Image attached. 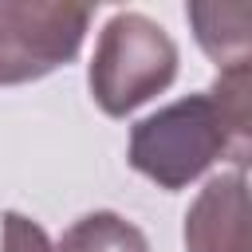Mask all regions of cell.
Here are the masks:
<instances>
[{"label": "cell", "instance_id": "obj_5", "mask_svg": "<svg viewBox=\"0 0 252 252\" xmlns=\"http://www.w3.org/2000/svg\"><path fill=\"white\" fill-rule=\"evenodd\" d=\"M205 94L213 98L220 122L224 158L240 169H252V55L224 63Z\"/></svg>", "mask_w": 252, "mask_h": 252}, {"label": "cell", "instance_id": "obj_8", "mask_svg": "<svg viewBox=\"0 0 252 252\" xmlns=\"http://www.w3.org/2000/svg\"><path fill=\"white\" fill-rule=\"evenodd\" d=\"M0 252H59L51 236L24 213H4V240Z\"/></svg>", "mask_w": 252, "mask_h": 252}, {"label": "cell", "instance_id": "obj_4", "mask_svg": "<svg viewBox=\"0 0 252 252\" xmlns=\"http://www.w3.org/2000/svg\"><path fill=\"white\" fill-rule=\"evenodd\" d=\"M189 252H252V189L240 173L213 177L185 213Z\"/></svg>", "mask_w": 252, "mask_h": 252}, {"label": "cell", "instance_id": "obj_1", "mask_svg": "<svg viewBox=\"0 0 252 252\" xmlns=\"http://www.w3.org/2000/svg\"><path fill=\"white\" fill-rule=\"evenodd\" d=\"M177 75V47L161 24L142 12H118L98 35L91 59V94L110 114L122 118Z\"/></svg>", "mask_w": 252, "mask_h": 252}, {"label": "cell", "instance_id": "obj_7", "mask_svg": "<svg viewBox=\"0 0 252 252\" xmlns=\"http://www.w3.org/2000/svg\"><path fill=\"white\" fill-rule=\"evenodd\" d=\"M55 248L59 252H150V240L138 224H130L118 213H87L63 232Z\"/></svg>", "mask_w": 252, "mask_h": 252}, {"label": "cell", "instance_id": "obj_6", "mask_svg": "<svg viewBox=\"0 0 252 252\" xmlns=\"http://www.w3.org/2000/svg\"><path fill=\"white\" fill-rule=\"evenodd\" d=\"M185 16L201 51L220 67L252 55V4H189Z\"/></svg>", "mask_w": 252, "mask_h": 252}, {"label": "cell", "instance_id": "obj_2", "mask_svg": "<svg viewBox=\"0 0 252 252\" xmlns=\"http://www.w3.org/2000/svg\"><path fill=\"white\" fill-rule=\"evenodd\" d=\"M126 158L142 177H150L161 189H185L189 181H197L217 158H224L213 98L189 94L142 118L130 134Z\"/></svg>", "mask_w": 252, "mask_h": 252}, {"label": "cell", "instance_id": "obj_3", "mask_svg": "<svg viewBox=\"0 0 252 252\" xmlns=\"http://www.w3.org/2000/svg\"><path fill=\"white\" fill-rule=\"evenodd\" d=\"M87 24V4H0V87L43 79L75 59Z\"/></svg>", "mask_w": 252, "mask_h": 252}]
</instances>
